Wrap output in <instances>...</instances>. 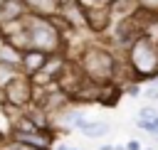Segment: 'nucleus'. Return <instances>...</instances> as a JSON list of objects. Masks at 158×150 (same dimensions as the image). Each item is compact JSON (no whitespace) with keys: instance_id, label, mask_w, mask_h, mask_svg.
<instances>
[{"instance_id":"obj_1","label":"nucleus","mask_w":158,"mask_h":150,"mask_svg":"<svg viewBox=\"0 0 158 150\" xmlns=\"http://www.w3.org/2000/svg\"><path fill=\"white\" fill-rule=\"evenodd\" d=\"M22 27H25V37H27V49H37L44 54H57V52L67 54V37L57 30V25L49 17L27 12L22 17Z\"/></svg>"},{"instance_id":"obj_11","label":"nucleus","mask_w":158,"mask_h":150,"mask_svg":"<svg viewBox=\"0 0 158 150\" xmlns=\"http://www.w3.org/2000/svg\"><path fill=\"white\" fill-rule=\"evenodd\" d=\"M25 15H27V10H25L22 0H0V25L15 22Z\"/></svg>"},{"instance_id":"obj_20","label":"nucleus","mask_w":158,"mask_h":150,"mask_svg":"<svg viewBox=\"0 0 158 150\" xmlns=\"http://www.w3.org/2000/svg\"><path fill=\"white\" fill-rule=\"evenodd\" d=\"M84 10H89V7H101V5H109L111 0H77Z\"/></svg>"},{"instance_id":"obj_27","label":"nucleus","mask_w":158,"mask_h":150,"mask_svg":"<svg viewBox=\"0 0 158 150\" xmlns=\"http://www.w3.org/2000/svg\"><path fill=\"white\" fill-rule=\"evenodd\" d=\"M156 108H158V106H156Z\"/></svg>"},{"instance_id":"obj_3","label":"nucleus","mask_w":158,"mask_h":150,"mask_svg":"<svg viewBox=\"0 0 158 150\" xmlns=\"http://www.w3.org/2000/svg\"><path fill=\"white\" fill-rule=\"evenodd\" d=\"M79 64L81 74L94 81V84H111L114 79V66H116V54L104 47V44H84L81 52L74 57Z\"/></svg>"},{"instance_id":"obj_18","label":"nucleus","mask_w":158,"mask_h":150,"mask_svg":"<svg viewBox=\"0 0 158 150\" xmlns=\"http://www.w3.org/2000/svg\"><path fill=\"white\" fill-rule=\"evenodd\" d=\"M121 93H126V96H138V93H141V84H138V81H128L126 86H121Z\"/></svg>"},{"instance_id":"obj_22","label":"nucleus","mask_w":158,"mask_h":150,"mask_svg":"<svg viewBox=\"0 0 158 150\" xmlns=\"http://www.w3.org/2000/svg\"><path fill=\"white\" fill-rule=\"evenodd\" d=\"M114 150H126V145H114Z\"/></svg>"},{"instance_id":"obj_6","label":"nucleus","mask_w":158,"mask_h":150,"mask_svg":"<svg viewBox=\"0 0 158 150\" xmlns=\"http://www.w3.org/2000/svg\"><path fill=\"white\" fill-rule=\"evenodd\" d=\"M86 81V76L81 74V69H79V64L74 61V59H69L67 61V66H64V71H62V76L57 79V89L62 91V93H67L69 98H74V93L81 89V84Z\"/></svg>"},{"instance_id":"obj_5","label":"nucleus","mask_w":158,"mask_h":150,"mask_svg":"<svg viewBox=\"0 0 158 150\" xmlns=\"http://www.w3.org/2000/svg\"><path fill=\"white\" fill-rule=\"evenodd\" d=\"M69 57L64 52H57V54H49L47 61L42 64V69L32 76V84L35 86H57V79L62 76L64 66H67Z\"/></svg>"},{"instance_id":"obj_9","label":"nucleus","mask_w":158,"mask_h":150,"mask_svg":"<svg viewBox=\"0 0 158 150\" xmlns=\"http://www.w3.org/2000/svg\"><path fill=\"white\" fill-rule=\"evenodd\" d=\"M64 0H22L25 10L30 15H40V17H54L59 15Z\"/></svg>"},{"instance_id":"obj_15","label":"nucleus","mask_w":158,"mask_h":150,"mask_svg":"<svg viewBox=\"0 0 158 150\" xmlns=\"http://www.w3.org/2000/svg\"><path fill=\"white\" fill-rule=\"evenodd\" d=\"M156 116H158V108H156L153 103L141 106V108H138V120H136V125H138V123H151V120H156Z\"/></svg>"},{"instance_id":"obj_26","label":"nucleus","mask_w":158,"mask_h":150,"mask_svg":"<svg viewBox=\"0 0 158 150\" xmlns=\"http://www.w3.org/2000/svg\"><path fill=\"white\" fill-rule=\"evenodd\" d=\"M156 42H158V37H156Z\"/></svg>"},{"instance_id":"obj_4","label":"nucleus","mask_w":158,"mask_h":150,"mask_svg":"<svg viewBox=\"0 0 158 150\" xmlns=\"http://www.w3.org/2000/svg\"><path fill=\"white\" fill-rule=\"evenodd\" d=\"M32 93H35L32 79L25 76V74L15 76V79L0 91L5 106H12V108H25V106H30V103H32Z\"/></svg>"},{"instance_id":"obj_14","label":"nucleus","mask_w":158,"mask_h":150,"mask_svg":"<svg viewBox=\"0 0 158 150\" xmlns=\"http://www.w3.org/2000/svg\"><path fill=\"white\" fill-rule=\"evenodd\" d=\"M22 71H20V66H15V64H5V61H0V91L15 79V76H20Z\"/></svg>"},{"instance_id":"obj_7","label":"nucleus","mask_w":158,"mask_h":150,"mask_svg":"<svg viewBox=\"0 0 158 150\" xmlns=\"http://www.w3.org/2000/svg\"><path fill=\"white\" fill-rule=\"evenodd\" d=\"M84 15H86V30L94 34H101L111 25V2L101 5V7H89V10H84Z\"/></svg>"},{"instance_id":"obj_17","label":"nucleus","mask_w":158,"mask_h":150,"mask_svg":"<svg viewBox=\"0 0 158 150\" xmlns=\"http://www.w3.org/2000/svg\"><path fill=\"white\" fill-rule=\"evenodd\" d=\"M141 96H143L148 103H158V84H156V81L146 84V86H143V91H141Z\"/></svg>"},{"instance_id":"obj_23","label":"nucleus","mask_w":158,"mask_h":150,"mask_svg":"<svg viewBox=\"0 0 158 150\" xmlns=\"http://www.w3.org/2000/svg\"><path fill=\"white\" fill-rule=\"evenodd\" d=\"M67 150H79V148H67Z\"/></svg>"},{"instance_id":"obj_8","label":"nucleus","mask_w":158,"mask_h":150,"mask_svg":"<svg viewBox=\"0 0 158 150\" xmlns=\"http://www.w3.org/2000/svg\"><path fill=\"white\" fill-rule=\"evenodd\" d=\"M7 138L20 140V143L32 145V148H42V150H49L52 148V135L44 133V130H10Z\"/></svg>"},{"instance_id":"obj_21","label":"nucleus","mask_w":158,"mask_h":150,"mask_svg":"<svg viewBox=\"0 0 158 150\" xmlns=\"http://www.w3.org/2000/svg\"><path fill=\"white\" fill-rule=\"evenodd\" d=\"M99 150H114V145H101Z\"/></svg>"},{"instance_id":"obj_10","label":"nucleus","mask_w":158,"mask_h":150,"mask_svg":"<svg viewBox=\"0 0 158 150\" xmlns=\"http://www.w3.org/2000/svg\"><path fill=\"white\" fill-rule=\"evenodd\" d=\"M47 57H49V54L37 52V49H27V52H22V57H20V71H22L25 76L32 79V76L42 69V64L47 61Z\"/></svg>"},{"instance_id":"obj_24","label":"nucleus","mask_w":158,"mask_h":150,"mask_svg":"<svg viewBox=\"0 0 158 150\" xmlns=\"http://www.w3.org/2000/svg\"><path fill=\"white\" fill-rule=\"evenodd\" d=\"M143 150H153V148H143Z\"/></svg>"},{"instance_id":"obj_16","label":"nucleus","mask_w":158,"mask_h":150,"mask_svg":"<svg viewBox=\"0 0 158 150\" xmlns=\"http://www.w3.org/2000/svg\"><path fill=\"white\" fill-rule=\"evenodd\" d=\"M0 150H42V148H32V145H25L20 140L5 138V140H0Z\"/></svg>"},{"instance_id":"obj_25","label":"nucleus","mask_w":158,"mask_h":150,"mask_svg":"<svg viewBox=\"0 0 158 150\" xmlns=\"http://www.w3.org/2000/svg\"><path fill=\"white\" fill-rule=\"evenodd\" d=\"M153 138H156V140H158V133H156V135H153Z\"/></svg>"},{"instance_id":"obj_2","label":"nucleus","mask_w":158,"mask_h":150,"mask_svg":"<svg viewBox=\"0 0 158 150\" xmlns=\"http://www.w3.org/2000/svg\"><path fill=\"white\" fill-rule=\"evenodd\" d=\"M126 59L136 74L138 84H148L158 76V42L151 32L138 34L126 47Z\"/></svg>"},{"instance_id":"obj_13","label":"nucleus","mask_w":158,"mask_h":150,"mask_svg":"<svg viewBox=\"0 0 158 150\" xmlns=\"http://www.w3.org/2000/svg\"><path fill=\"white\" fill-rule=\"evenodd\" d=\"M20 57H22V52H20V49H15V47H12V44L0 34V61L20 66Z\"/></svg>"},{"instance_id":"obj_12","label":"nucleus","mask_w":158,"mask_h":150,"mask_svg":"<svg viewBox=\"0 0 158 150\" xmlns=\"http://www.w3.org/2000/svg\"><path fill=\"white\" fill-rule=\"evenodd\" d=\"M111 133V125L109 123H104V120H86L84 125H81V135L84 138H104V135H109Z\"/></svg>"},{"instance_id":"obj_19","label":"nucleus","mask_w":158,"mask_h":150,"mask_svg":"<svg viewBox=\"0 0 158 150\" xmlns=\"http://www.w3.org/2000/svg\"><path fill=\"white\" fill-rule=\"evenodd\" d=\"M136 5L141 10H148V12H156L158 15V0H136Z\"/></svg>"}]
</instances>
